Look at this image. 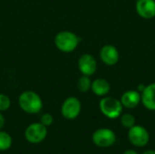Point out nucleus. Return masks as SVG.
<instances>
[{
  "label": "nucleus",
  "instance_id": "f03ea898",
  "mask_svg": "<svg viewBox=\"0 0 155 154\" xmlns=\"http://www.w3.org/2000/svg\"><path fill=\"white\" fill-rule=\"evenodd\" d=\"M79 37L71 31H61L54 37V44L63 53L74 51L79 44Z\"/></svg>",
  "mask_w": 155,
  "mask_h": 154
},
{
  "label": "nucleus",
  "instance_id": "f257e3e1",
  "mask_svg": "<svg viewBox=\"0 0 155 154\" xmlns=\"http://www.w3.org/2000/svg\"><path fill=\"white\" fill-rule=\"evenodd\" d=\"M18 104L25 113L29 114L38 113L43 108L41 97L34 91L23 92L18 97Z\"/></svg>",
  "mask_w": 155,
  "mask_h": 154
},
{
  "label": "nucleus",
  "instance_id": "0eeeda50",
  "mask_svg": "<svg viewBox=\"0 0 155 154\" xmlns=\"http://www.w3.org/2000/svg\"><path fill=\"white\" fill-rule=\"evenodd\" d=\"M128 139L133 145L136 147H144L150 141V135L144 127L140 125H134L129 129Z\"/></svg>",
  "mask_w": 155,
  "mask_h": 154
},
{
  "label": "nucleus",
  "instance_id": "aec40b11",
  "mask_svg": "<svg viewBox=\"0 0 155 154\" xmlns=\"http://www.w3.org/2000/svg\"><path fill=\"white\" fill-rule=\"evenodd\" d=\"M124 154H138L134 150H127V151H125Z\"/></svg>",
  "mask_w": 155,
  "mask_h": 154
},
{
  "label": "nucleus",
  "instance_id": "9b49d317",
  "mask_svg": "<svg viewBox=\"0 0 155 154\" xmlns=\"http://www.w3.org/2000/svg\"><path fill=\"white\" fill-rule=\"evenodd\" d=\"M141 97V101L145 108L151 111H155V83L145 86Z\"/></svg>",
  "mask_w": 155,
  "mask_h": 154
},
{
  "label": "nucleus",
  "instance_id": "2eb2a0df",
  "mask_svg": "<svg viewBox=\"0 0 155 154\" xmlns=\"http://www.w3.org/2000/svg\"><path fill=\"white\" fill-rule=\"evenodd\" d=\"M77 89L78 91L82 92V93H86L91 89V85H92V82L90 80V76L87 75H83L81 76L78 81H77Z\"/></svg>",
  "mask_w": 155,
  "mask_h": 154
},
{
  "label": "nucleus",
  "instance_id": "9d476101",
  "mask_svg": "<svg viewBox=\"0 0 155 154\" xmlns=\"http://www.w3.org/2000/svg\"><path fill=\"white\" fill-rule=\"evenodd\" d=\"M136 11L138 15L145 19H151L155 16L154 0H138L136 3Z\"/></svg>",
  "mask_w": 155,
  "mask_h": 154
},
{
  "label": "nucleus",
  "instance_id": "6ab92c4d",
  "mask_svg": "<svg viewBox=\"0 0 155 154\" xmlns=\"http://www.w3.org/2000/svg\"><path fill=\"white\" fill-rule=\"evenodd\" d=\"M5 119L4 115L0 112V130L5 126Z\"/></svg>",
  "mask_w": 155,
  "mask_h": 154
},
{
  "label": "nucleus",
  "instance_id": "f8f14e48",
  "mask_svg": "<svg viewBox=\"0 0 155 154\" xmlns=\"http://www.w3.org/2000/svg\"><path fill=\"white\" fill-rule=\"evenodd\" d=\"M142 97L141 94L134 90H130L125 92L121 98V103L123 106L128 108V109H133L135 108L140 103H141Z\"/></svg>",
  "mask_w": 155,
  "mask_h": 154
},
{
  "label": "nucleus",
  "instance_id": "f3484780",
  "mask_svg": "<svg viewBox=\"0 0 155 154\" xmlns=\"http://www.w3.org/2000/svg\"><path fill=\"white\" fill-rule=\"evenodd\" d=\"M10 106H11L10 98L4 93H0V112L2 113L8 110Z\"/></svg>",
  "mask_w": 155,
  "mask_h": 154
},
{
  "label": "nucleus",
  "instance_id": "6e6552de",
  "mask_svg": "<svg viewBox=\"0 0 155 154\" xmlns=\"http://www.w3.org/2000/svg\"><path fill=\"white\" fill-rule=\"evenodd\" d=\"M77 64L83 75L91 76L95 73L97 69V63L95 58L89 54H84L81 55L78 59Z\"/></svg>",
  "mask_w": 155,
  "mask_h": 154
},
{
  "label": "nucleus",
  "instance_id": "ddd939ff",
  "mask_svg": "<svg viewBox=\"0 0 155 154\" xmlns=\"http://www.w3.org/2000/svg\"><path fill=\"white\" fill-rule=\"evenodd\" d=\"M111 86L107 80L103 78H98L92 82L91 90L97 96H104L110 92Z\"/></svg>",
  "mask_w": 155,
  "mask_h": 154
},
{
  "label": "nucleus",
  "instance_id": "4468645a",
  "mask_svg": "<svg viewBox=\"0 0 155 154\" xmlns=\"http://www.w3.org/2000/svg\"><path fill=\"white\" fill-rule=\"evenodd\" d=\"M12 137L9 133L0 131V152H5L12 146Z\"/></svg>",
  "mask_w": 155,
  "mask_h": 154
},
{
  "label": "nucleus",
  "instance_id": "39448f33",
  "mask_svg": "<svg viewBox=\"0 0 155 154\" xmlns=\"http://www.w3.org/2000/svg\"><path fill=\"white\" fill-rule=\"evenodd\" d=\"M93 143L100 148H108L113 146L116 142V135L114 131L108 128L96 130L92 136Z\"/></svg>",
  "mask_w": 155,
  "mask_h": 154
},
{
  "label": "nucleus",
  "instance_id": "20e7f679",
  "mask_svg": "<svg viewBox=\"0 0 155 154\" xmlns=\"http://www.w3.org/2000/svg\"><path fill=\"white\" fill-rule=\"evenodd\" d=\"M47 136V128L41 123H34L28 125L25 131L26 141L33 144L42 143Z\"/></svg>",
  "mask_w": 155,
  "mask_h": 154
},
{
  "label": "nucleus",
  "instance_id": "7ed1b4c3",
  "mask_svg": "<svg viewBox=\"0 0 155 154\" xmlns=\"http://www.w3.org/2000/svg\"><path fill=\"white\" fill-rule=\"evenodd\" d=\"M102 113L109 119L118 118L123 112V104L121 101L114 97H104L99 103Z\"/></svg>",
  "mask_w": 155,
  "mask_h": 154
},
{
  "label": "nucleus",
  "instance_id": "1a4fd4ad",
  "mask_svg": "<svg viewBox=\"0 0 155 154\" xmlns=\"http://www.w3.org/2000/svg\"><path fill=\"white\" fill-rule=\"evenodd\" d=\"M119 57L118 50L112 44H106L103 46L100 51V58L107 65L116 64L119 61Z\"/></svg>",
  "mask_w": 155,
  "mask_h": 154
},
{
  "label": "nucleus",
  "instance_id": "a211bd4d",
  "mask_svg": "<svg viewBox=\"0 0 155 154\" xmlns=\"http://www.w3.org/2000/svg\"><path fill=\"white\" fill-rule=\"evenodd\" d=\"M40 123H43L45 126L48 127V126L52 125V123H54V117L52 116V114H50L48 113H44L40 118Z\"/></svg>",
  "mask_w": 155,
  "mask_h": 154
},
{
  "label": "nucleus",
  "instance_id": "dca6fc26",
  "mask_svg": "<svg viewBox=\"0 0 155 154\" xmlns=\"http://www.w3.org/2000/svg\"><path fill=\"white\" fill-rule=\"evenodd\" d=\"M135 117L131 113H124L121 116V123L126 129H130L135 125Z\"/></svg>",
  "mask_w": 155,
  "mask_h": 154
},
{
  "label": "nucleus",
  "instance_id": "423d86ee",
  "mask_svg": "<svg viewBox=\"0 0 155 154\" xmlns=\"http://www.w3.org/2000/svg\"><path fill=\"white\" fill-rule=\"evenodd\" d=\"M82 104L78 98L71 96L65 99L61 107V113L67 120H74L81 113Z\"/></svg>",
  "mask_w": 155,
  "mask_h": 154
},
{
  "label": "nucleus",
  "instance_id": "412c9836",
  "mask_svg": "<svg viewBox=\"0 0 155 154\" xmlns=\"http://www.w3.org/2000/svg\"><path fill=\"white\" fill-rule=\"evenodd\" d=\"M143 154H155V151H153V150H149V151L144 152Z\"/></svg>",
  "mask_w": 155,
  "mask_h": 154
}]
</instances>
